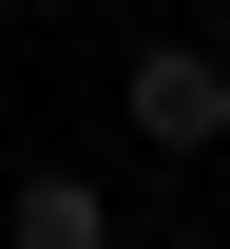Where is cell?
<instances>
[{
  "mask_svg": "<svg viewBox=\"0 0 230 249\" xmlns=\"http://www.w3.org/2000/svg\"><path fill=\"white\" fill-rule=\"evenodd\" d=\"M0 249H115V192L96 173H19L0 192Z\"/></svg>",
  "mask_w": 230,
  "mask_h": 249,
  "instance_id": "7a4b0ae2",
  "label": "cell"
},
{
  "mask_svg": "<svg viewBox=\"0 0 230 249\" xmlns=\"http://www.w3.org/2000/svg\"><path fill=\"white\" fill-rule=\"evenodd\" d=\"M134 134H154V154H211L230 134V58L211 38H154V58H134Z\"/></svg>",
  "mask_w": 230,
  "mask_h": 249,
  "instance_id": "6da1fadb",
  "label": "cell"
}]
</instances>
